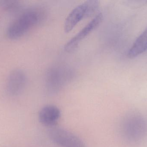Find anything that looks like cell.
Returning <instances> with one entry per match:
<instances>
[{"mask_svg":"<svg viewBox=\"0 0 147 147\" xmlns=\"http://www.w3.org/2000/svg\"><path fill=\"white\" fill-rule=\"evenodd\" d=\"M61 116V111L57 106L47 105L43 107L39 113V120L40 123L48 127H53Z\"/></svg>","mask_w":147,"mask_h":147,"instance_id":"52a82bcc","label":"cell"},{"mask_svg":"<svg viewBox=\"0 0 147 147\" xmlns=\"http://www.w3.org/2000/svg\"><path fill=\"white\" fill-rule=\"evenodd\" d=\"M85 2L86 6L85 18L92 17L99 9L100 1L97 0H90Z\"/></svg>","mask_w":147,"mask_h":147,"instance_id":"8fae6325","label":"cell"},{"mask_svg":"<svg viewBox=\"0 0 147 147\" xmlns=\"http://www.w3.org/2000/svg\"><path fill=\"white\" fill-rule=\"evenodd\" d=\"M0 6L5 11L11 14L18 13L22 8L21 3L17 0H1Z\"/></svg>","mask_w":147,"mask_h":147,"instance_id":"30bf717a","label":"cell"},{"mask_svg":"<svg viewBox=\"0 0 147 147\" xmlns=\"http://www.w3.org/2000/svg\"><path fill=\"white\" fill-rule=\"evenodd\" d=\"M48 135L53 142L61 147H86L77 135L61 128H51Z\"/></svg>","mask_w":147,"mask_h":147,"instance_id":"7a4b0ae2","label":"cell"},{"mask_svg":"<svg viewBox=\"0 0 147 147\" xmlns=\"http://www.w3.org/2000/svg\"><path fill=\"white\" fill-rule=\"evenodd\" d=\"M103 19L102 13H99L84 27L78 33L65 45L64 49L66 52H70L74 51L80 42L92 33L101 24Z\"/></svg>","mask_w":147,"mask_h":147,"instance_id":"8992f818","label":"cell"},{"mask_svg":"<svg viewBox=\"0 0 147 147\" xmlns=\"http://www.w3.org/2000/svg\"><path fill=\"white\" fill-rule=\"evenodd\" d=\"M147 51V27L137 38L128 52L127 56L133 58Z\"/></svg>","mask_w":147,"mask_h":147,"instance_id":"9c48e42d","label":"cell"},{"mask_svg":"<svg viewBox=\"0 0 147 147\" xmlns=\"http://www.w3.org/2000/svg\"><path fill=\"white\" fill-rule=\"evenodd\" d=\"M85 2L77 6L69 13L65 19L64 31L66 33L71 32L75 26L84 19L86 12Z\"/></svg>","mask_w":147,"mask_h":147,"instance_id":"ba28073f","label":"cell"},{"mask_svg":"<svg viewBox=\"0 0 147 147\" xmlns=\"http://www.w3.org/2000/svg\"><path fill=\"white\" fill-rule=\"evenodd\" d=\"M145 130V122L138 115H129L123 122V133L127 139L130 140L137 141L141 139Z\"/></svg>","mask_w":147,"mask_h":147,"instance_id":"3957f363","label":"cell"},{"mask_svg":"<svg viewBox=\"0 0 147 147\" xmlns=\"http://www.w3.org/2000/svg\"><path fill=\"white\" fill-rule=\"evenodd\" d=\"M27 78L20 69H16L9 72L6 80V91L11 96H16L22 93L26 85Z\"/></svg>","mask_w":147,"mask_h":147,"instance_id":"5b68a950","label":"cell"},{"mask_svg":"<svg viewBox=\"0 0 147 147\" xmlns=\"http://www.w3.org/2000/svg\"><path fill=\"white\" fill-rule=\"evenodd\" d=\"M70 72L61 66H53L49 69L46 76V85L49 94L57 93L65 83Z\"/></svg>","mask_w":147,"mask_h":147,"instance_id":"277c9868","label":"cell"},{"mask_svg":"<svg viewBox=\"0 0 147 147\" xmlns=\"http://www.w3.org/2000/svg\"><path fill=\"white\" fill-rule=\"evenodd\" d=\"M47 16V11L43 6L27 9L9 26L6 32L7 37L11 40L22 37L34 27L42 23Z\"/></svg>","mask_w":147,"mask_h":147,"instance_id":"6da1fadb","label":"cell"}]
</instances>
